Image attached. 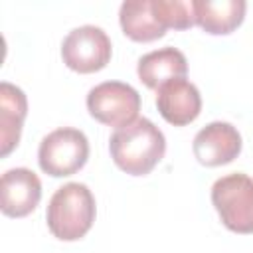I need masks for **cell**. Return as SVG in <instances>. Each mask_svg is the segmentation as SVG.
<instances>
[{
    "label": "cell",
    "instance_id": "obj_6",
    "mask_svg": "<svg viewBox=\"0 0 253 253\" xmlns=\"http://www.w3.org/2000/svg\"><path fill=\"white\" fill-rule=\"evenodd\" d=\"M113 53L111 40L107 32L99 26H79L73 28L61 42L63 63L77 73H95L103 69Z\"/></svg>",
    "mask_w": 253,
    "mask_h": 253
},
{
    "label": "cell",
    "instance_id": "obj_8",
    "mask_svg": "<svg viewBox=\"0 0 253 253\" xmlns=\"http://www.w3.org/2000/svg\"><path fill=\"white\" fill-rule=\"evenodd\" d=\"M42 200V182L30 168H12L0 180V208L8 217L32 213Z\"/></svg>",
    "mask_w": 253,
    "mask_h": 253
},
{
    "label": "cell",
    "instance_id": "obj_5",
    "mask_svg": "<svg viewBox=\"0 0 253 253\" xmlns=\"http://www.w3.org/2000/svg\"><path fill=\"white\" fill-rule=\"evenodd\" d=\"M87 109L99 123L121 128L136 121L140 111V95L128 83L105 81L87 93Z\"/></svg>",
    "mask_w": 253,
    "mask_h": 253
},
{
    "label": "cell",
    "instance_id": "obj_13",
    "mask_svg": "<svg viewBox=\"0 0 253 253\" xmlns=\"http://www.w3.org/2000/svg\"><path fill=\"white\" fill-rule=\"evenodd\" d=\"M119 22L134 42H154L166 34V28L158 20L152 8V0H125L119 10Z\"/></svg>",
    "mask_w": 253,
    "mask_h": 253
},
{
    "label": "cell",
    "instance_id": "obj_11",
    "mask_svg": "<svg viewBox=\"0 0 253 253\" xmlns=\"http://www.w3.org/2000/svg\"><path fill=\"white\" fill-rule=\"evenodd\" d=\"M28 115L24 91L8 81L0 83V154L8 156L20 142L22 125Z\"/></svg>",
    "mask_w": 253,
    "mask_h": 253
},
{
    "label": "cell",
    "instance_id": "obj_2",
    "mask_svg": "<svg viewBox=\"0 0 253 253\" xmlns=\"http://www.w3.org/2000/svg\"><path fill=\"white\" fill-rule=\"evenodd\" d=\"M95 213L97 208L91 190L81 182H67L53 192L45 219L53 237L61 241H77L91 229Z\"/></svg>",
    "mask_w": 253,
    "mask_h": 253
},
{
    "label": "cell",
    "instance_id": "obj_14",
    "mask_svg": "<svg viewBox=\"0 0 253 253\" xmlns=\"http://www.w3.org/2000/svg\"><path fill=\"white\" fill-rule=\"evenodd\" d=\"M152 8L164 28L188 30L196 24L194 6L190 0H152Z\"/></svg>",
    "mask_w": 253,
    "mask_h": 253
},
{
    "label": "cell",
    "instance_id": "obj_7",
    "mask_svg": "<svg viewBox=\"0 0 253 253\" xmlns=\"http://www.w3.org/2000/svg\"><path fill=\"white\" fill-rule=\"evenodd\" d=\"M194 156L204 166H221L235 160L241 152L239 130L223 121H213L206 125L192 142Z\"/></svg>",
    "mask_w": 253,
    "mask_h": 253
},
{
    "label": "cell",
    "instance_id": "obj_4",
    "mask_svg": "<svg viewBox=\"0 0 253 253\" xmlns=\"http://www.w3.org/2000/svg\"><path fill=\"white\" fill-rule=\"evenodd\" d=\"M89 158V140L79 128L61 126L45 134L38 148L40 168L53 176L63 178L79 172Z\"/></svg>",
    "mask_w": 253,
    "mask_h": 253
},
{
    "label": "cell",
    "instance_id": "obj_3",
    "mask_svg": "<svg viewBox=\"0 0 253 253\" xmlns=\"http://www.w3.org/2000/svg\"><path fill=\"white\" fill-rule=\"evenodd\" d=\"M211 204L221 223L235 233H253V178L243 172L221 176L211 186Z\"/></svg>",
    "mask_w": 253,
    "mask_h": 253
},
{
    "label": "cell",
    "instance_id": "obj_10",
    "mask_svg": "<svg viewBox=\"0 0 253 253\" xmlns=\"http://www.w3.org/2000/svg\"><path fill=\"white\" fill-rule=\"evenodd\" d=\"M186 71H188L186 55L180 49L172 47V45H166V47L144 53L138 59V65H136L138 79L148 89H156V91L164 83L184 77Z\"/></svg>",
    "mask_w": 253,
    "mask_h": 253
},
{
    "label": "cell",
    "instance_id": "obj_9",
    "mask_svg": "<svg viewBox=\"0 0 253 253\" xmlns=\"http://www.w3.org/2000/svg\"><path fill=\"white\" fill-rule=\"evenodd\" d=\"M156 107L166 123L184 126L198 119L202 111V95L192 81L184 77L172 79L156 91Z\"/></svg>",
    "mask_w": 253,
    "mask_h": 253
},
{
    "label": "cell",
    "instance_id": "obj_1",
    "mask_svg": "<svg viewBox=\"0 0 253 253\" xmlns=\"http://www.w3.org/2000/svg\"><path fill=\"white\" fill-rule=\"evenodd\" d=\"M113 162L130 176L148 174L166 152V138L150 119H136L111 134Z\"/></svg>",
    "mask_w": 253,
    "mask_h": 253
},
{
    "label": "cell",
    "instance_id": "obj_12",
    "mask_svg": "<svg viewBox=\"0 0 253 253\" xmlns=\"http://www.w3.org/2000/svg\"><path fill=\"white\" fill-rule=\"evenodd\" d=\"M196 24L213 36L231 34L245 18V0H192Z\"/></svg>",
    "mask_w": 253,
    "mask_h": 253
}]
</instances>
